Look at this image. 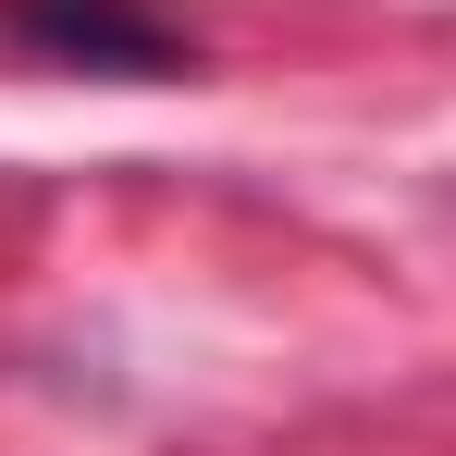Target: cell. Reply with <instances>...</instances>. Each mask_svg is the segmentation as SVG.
<instances>
[{"label": "cell", "instance_id": "6da1fadb", "mask_svg": "<svg viewBox=\"0 0 456 456\" xmlns=\"http://www.w3.org/2000/svg\"><path fill=\"white\" fill-rule=\"evenodd\" d=\"M37 37H62V50H124V62H160L149 25H124L111 0H37Z\"/></svg>", "mask_w": 456, "mask_h": 456}]
</instances>
